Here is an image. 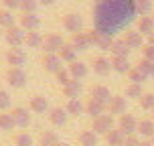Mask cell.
Returning <instances> with one entry per match:
<instances>
[{
	"label": "cell",
	"instance_id": "6",
	"mask_svg": "<svg viewBox=\"0 0 154 146\" xmlns=\"http://www.w3.org/2000/svg\"><path fill=\"white\" fill-rule=\"evenodd\" d=\"M63 29L69 31L71 35H73V33H81L83 31V18H81V14L67 12V14L63 16Z\"/></svg>",
	"mask_w": 154,
	"mask_h": 146
},
{
	"label": "cell",
	"instance_id": "49",
	"mask_svg": "<svg viewBox=\"0 0 154 146\" xmlns=\"http://www.w3.org/2000/svg\"><path fill=\"white\" fill-rule=\"evenodd\" d=\"M148 45H154V33L150 35V37H148Z\"/></svg>",
	"mask_w": 154,
	"mask_h": 146
},
{
	"label": "cell",
	"instance_id": "2",
	"mask_svg": "<svg viewBox=\"0 0 154 146\" xmlns=\"http://www.w3.org/2000/svg\"><path fill=\"white\" fill-rule=\"evenodd\" d=\"M29 81V75L24 73L23 67H8L6 69V83L12 89H23Z\"/></svg>",
	"mask_w": 154,
	"mask_h": 146
},
{
	"label": "cell",
	"instance_id": "1",
	"mask_svg": "<svg viewBox=\"0 0 154 146\" xmlns=\"http://www.w3.org/2000/svg\"><path fill=\"white\" fill-rule=\"evenodd\" d=\"M93 29L114 39L118 33H124L126 26L134 23L136 6L134 0H95L93 2Z\"/></svg>",
	"mask_w": 154,
	"mask_h": 146
},
{
	"label": "cell",
	"instance_id": "16",
	"mask_svg": "<svg viewBox=\"0 0 154 146\" xmlns=\"http://www.w3.org/2000/svg\"><path fill=\"white\" fill-rule=\"evenodd\" d=\"M122 41L126 45L130 47V49H138V47H144V37L140 35L138 31H124L122 33Z\"/></svg>",
	"mask_w": 154,
	"mask_h": 146
},
{
	"label": "cell",
	"instance_id": "5",
	"mask_svg": "<svg viewBox=\"0 0 154 146\" xmlns=\"http://www.w3.org/2000/svg\"><path fill=\"white\" fill-rule=\"evenodd\" d=\"M91 130L95 132V134H103V136H106L109 130H114V116L103 114V116H100V118H93Z\"/></svg>",
	"mask_w": 154,
	"mask_h": 146
},
{
	"label": "cell",
	"instance_id": "18",
	"mask_svg": "<svg viewBox=\"0 0 154 146\" xmlns=\"http://www.w3.org/2000/svg\"><path fill=\"white\" fill-rule=\"evenodd\" d=\"M18 26H23L24 31H38V26H41V18H38V14H23L18 16Z\"/></svg>",
	"mask_w": 154,
	"mask_h": 146
},
{
	"label": "cell",
	"instance_id": "45",
	"mask_svg": "<svg viewBox=\"0 0 154 146\" xmlns=\"http://www.w3.org/2000/svg\"><path fill=\"white\" fill-rule=\"evenodd\" d=\"M2 2V6L8 8V10H16V8H20V0H0Z\"/></svg>",
	"mask_w": 154,
	"mask_h": 146
},
{
	"label": "cell",
	"instance_id": "38",
	"mask_svg": "<svg viewBox=\"0 0 154 146\" xmlns=\"http://www.w3.org/2000/svg\"><path fill=\"white\" fill-rule=\"evenodd\" d=\"M38 0H20V10L23 14H37Z\"/></svg>",
	"mask_w": 154,
	"mask_h": 146
},
{
	"label": "cell",
	"instance_id": "35",
	"mask_svg": "<svg viewBox=\"0 0 154 146\" xmlns=\"http://www.w3.org/2000/svg\"><path fill=\"white\" fill-rule=\"evenodd\" d=\"M134 6H136V12L142 16H148V12H152L154 2L152 0H134Z\"/></svg>",
	"mask_w": 154,
	"mask_h": 146
},
{
	"label": "cell",
	"instance_id": "32",
	"mask_svg": "<svg viewBox=\"0 0 154 146\" xmlns=\"http://www.w3.org/2000/svg\"><path fill=\"white\" fill-rule=\"evenodd\" d=\"M138 134H142L144 138H152L154 136V120L142 118L138 122Z\"/></svg>",
	"mask_w": 154,
	"mask_h": 146
},
{
	"label": "cell",
	"instance_id": "24",
	"mask_svg": "<svg viewBox=\"0 0 154 146\" xmlns=\"http://www.w3.org/2000/svg\"><path fill=\"white\" fill-rule=\"evenodd\" d=\"M16 26V16L8 8H0V29H12Z\"/></svg>",
	"mask_w": 154,
	"mask_h": 146
},
{
	"label": "cell",
	"instance_id": "27",
	"mask_svg": "<svg viewBox=\"0 0 154 146\" xmlns=\"http://www.w3.org/2000/svg\"><path fill=\"white\" fill-rule=\"evenodd\" d=\"M69 73L73 79H83V77H87V73H89V69H87V65H85L83 61H75V63H71L69 67Z\"/></svg>",
	"mask_w": 154,
	"mask_h": 146
},
{
	"label": "cell",
	"instance_id": "52",
	"mask_svg": "<svg viewBox=\"0 0 154 146\" xmlns=\"http://www.w3.org/2000/svg\"><path fill=\"white\" fill-rule=\"evenodd\" d=\"M0 37H2V31H0Z\"/></svg>",
	"mask_w": 154,
	"mask_h": 146
},
{
	"label": "cell",
	"instance_id": "4",
	"mask_svg": "<svg viewBox=\"0 0 154 146\" xmlns=\"http://www.w3.org/2000/svg\"><path fill=\"white\" fill-rule=\"evenodd\" d=\"M4 39H6L8 47H23L24 45V39H26V31H24L23 26H12V29H6Z\"/></svg>",
	"mask_w": 154,
	"mask_h": 146
},
{
	"label": "cell",
	"instance_id": "13",
	"mask_svg": "<svg viewBox=\"0 0 154 146\" xmlns=\"http://www.w3.org/2000/svg\"><path fill=\"white\" fill-rule=\"evenodd\" d=\"M89 93H91V98L93 100H97V101H101V104H106L108 106L109 101H112V92H109V87H106V85H91V89H89Z\"/></svg>",
	"mask_w": 154,
	"mask_h": 146
},
{
	"label": "cell",
	"instance_id": "9",
	"mask_svg": "<svg viewBox=\"0 0 154 146\" xmlns=\"http://www.w3.org/2000/svg\"><path fill=\"white\" fill-rule=\"evenodd\" d=\"M63 45H65V41L61 39V35H57V33H49V35H45V41H43L45 53H59Z\"/></svg>",
	"mask_w": 154,
	"mask_h": 146
},
{
	"label": "cell",
	"instance_id": "7",
	"mask_svg": "<svg viewBox=\"0 0 154 146\" xmlns=\"http://www.w3.org/2000/svg\"><path fill=\"white\" fill-rule=\"evenodd\" d=\"M118 128H120L126 136H132L134 132H138V120L132 114H122L118 118Z\"/></svg>",
	"mask_w": 154,
	"mask_h": 146
},
{
	"label": "cell",
	"instance_id": "26",
	"mask_svg": "<svg viewBox=\"0 0 154 146\" xmlns=\"http://www.w3.org/2000/svg\"><path fill=\"white\" fill-rule=\"evenodd\" d=\"M130 47L124 43L122 39H116L114 45H112V49H109V53H112V57H126L128 59V55H130Z\"/></svg>",
	"mask_w": 154,
	"mask_h": 146
},
{
	"label": "cell",
	"instance_id": "53",
	"mask_svg": "<svg viewBox=\"0 0 154 146\" xmlns=\"http://www.w3.org/2000/svg\"><path fill=\"white\" fill-rule=\"evenodd\" d=\"M152 120H154V114H152Z\"/></svg>",
	"mask_w": 154,
	"mask_h": 146
},
{
	"label": "cell",
	"instance_id": "42",
	"mask_svg": "<svg viewBox=\"0 0 154 146\" xmlns=\"http://www.w3.org/2000/svg\"><path fill=\"white\" fill-rule=\"evenodd\" d=\"M10 104H12V98H10V93L6 89H0V110L2 112H6L10 108Z\"/></svg>",
	"mask_w": 154,
	"mask_h": 146
},
{
	"label": "cell",
	"instance_id": "19",
	"mask_svg": "<svg viewBox=\"0 0 154 146\" xmlns=\"http://www.w3.org/2000/svg\"><path fill=\"white\" fill-rule=\"evenodd\" d=\"M12 120L18 128H26L29 124H31V114H29V110L26 108H12Z\"/></svg>",
	"mask_w": 154,
	"mask_h": 146
},
{
	"label": "cell",
	"instance_id": "30",
	"mask_svg": "<svg viewBox=\"0 0 154 146\" xmlns=\"http://www.w3.org/2000/svg\"><path fill=\"white\" fill-rule=\"evenodd\" d=\"M65 110H67V114L69 116H81V114H85V104L79 98H75V100H69L67 101V106H65Z\"/></svg>",
	"mask_w": 154,
	"mask_h": 146
},
{
	"label": "cell",
	"instance_id": "40",
	"mask_svg": "<svg viewBox=\"0 0 154 146\" xmlns=\"http://www.w3.org/2000/svg\"><path fill=\"white\" fill-rule=\"evenodd\" d=\"M14 144L16 146H32V138L29 132H18L14 136Z\"/></svg>",
	"mask_w": 154,
	"mask_h": 146
},
{
	"label": "cell",
	"instance_id": "20",
	"mask_svg": "<svg viewBox=\"0 0 154 146\" xmlns=\"http://www.w3.org/2000/svg\"><path fill=\"white\" fill-rule=\"evenodd\" d=\"M112 69V61L106 59V57H97V59H93V73L100 77H106Z\"/></svg>",
	"mask_w": 154,
	"mask_h": 146
},
{
	"label": "cell",
	"instance_id": "8",
	"mask_svg": "<svg viewBox=\"0 0 154 146\" xmlns=\"http://www.w3.org/2000/svg\"><path fill=\"white\" fill-rule=\"evenodd\" d=\"M6 63L10 67H23L26 63V53L20 47H10L6 51Z\"/></svg>",
	"mask_w": 154,
	"mask_h": 146
},
{
	"label": "cell",
	"instance_id": "17",
	"mask_svg": "<svg viewBox=\"0 0 154 146\" xmlns=\"http://www.w3.org/2000/svg\"><path fill=\"white\" fill-rule=\"evenodd\" d=\"M103 112H106V104H101V101L93 100V98H89V100L85 101V114L91 116L93 118H100V116H103Z\"/></svg>",
	"mask_w": 154,
	"mask_h": 146
},
{
	"label": "cell",
	"instance_id": "29",
	"mask_svg": "<svg viewBox=\"0 0 154 146\" xmlns=\"http://www.w3.org/2000/svg\"><path fill=\"white\" fill-rule=\"evenodd\" d=\"M124 140H126V134H124L120 128H114V130H109L108 134H106V142H108V146H122Z\"/></svg>",
	"mask_w": 154,
	"mask_h": 146
},
{
	"label": "cell",
	"instance_id": "46",
	"mask_svg": "<svg viewBox=\"0 0 154 146\" xmlns=\"http://www.w3.org/2000/svg\"><path fill=\"white\" fill-rule=\"evenodd\" d=\"M122 146H140V140L132 134V136H126V140H124Z\"/></svg>",
	"mask_w": 154,
	"mask_h": 146
},
{
	"label": "cell",
	"instance_id": "23",
	"mask_svg": "<svg viewBox=\"0 0 154 146\" xmlns=\"http://www.w3.org/2000/svg\"><path fill=\"white\" fill-rule=\"evenodd\" d=\"M138 33L142 37H150L154 33V18L152 16H140L138 18Z\"/></svg>",
	"mask_w": 154,
	"mask_h": 146
},
{
	"label": "cell",
	"instance_id": "33",
	"mask_svg": "<svg viewBox=\"0 0 154 146\" xmlns=\"http://www.w3.org/2000/svg\"><path fill=\"white\" fill-rule=\"evenodd\" d=\"M77 140L81 146H97V134L93 130H83L77 136Z\"/></svg>",
	"mask_w": 154,
	"mask_h": 146
},
{
	"label": "cell",
	"instance_id": "41",
	"mask_svg": "<svg viewBox=\"0 0 154 146\" xmlns=\"http://www.w3.org/2000/svg\"><path fill=\"white\" fill-rule=\"evenodd\" d=\"M138 101L142 110H154V93H144Z\"/></svg>",
	"mask_w": 154,
	"mask_h": 146
},
{
	"label": "cell",
	"instance_id": "28",
	"mask_svg": "<svg viewBox=\"0 0 154 146\" xmlns=\"http://www.w3.org/2000/svg\"><path fill=\"white\" fill-rule=\"evenodd\" d=\"M112 69L116 71V73H130V69H132V65H130V61L126 59V57H112Z\"/></svg>",
	"mask_w": 154,
	"mask_h": 146
},
{
	"label": "cell",
	"instance_id": "54",
	"mask_svg": "<svg viewBox=\"0 0 154 146\" xmlns=\"http://www.w3.org/2000/svg\"><path fill=\"white\" fill-rule=\"evenodd\" d=\"M152 18H154V14H152Z\"/></svg>",
	"mask_w": 154,
	"mask_h": 146
},
{
	"label": "cell",
	"instance_id": "15",
	"mask_svg": "<svg viewBox=\"0 0 154 146\" xmlns=\"http://www.w3.org/2000/svg\"><path fill=\"white\" fill-rule=\"evenodd\" d=\"M67 120H69V114H67V110L65 108H51V112H49V122L53 124V126H57V128H61V126H65L67 124Z\"/></svg>",
	"mask_w": 154,
	"mask_h": 146
},
{
	"label": "cell",
	"instance_id": "22",
	"mask_svg": "<svg viewBox=\"0 0 154 146\" xmlns=\"http://www.w3.org/2000/svg\"><path fill=\"white\" fill-rule=\"evenodd\" d=\"M43 41H45V37L38 31H29L26 33V39H24V45L29 47V49H43Z\"/></svg>",
	"mask_w": 154,
	"mask_h": 146
},
{
	"label": "cell",
	"instance_id": "48",
	"mask_svg": "<svg viewBox=\"0 0 154 146\" xmlns=\"http://www.w3.org/2000/svg\"><path fill=\"white\" fill-rule=\"evenodd\" d=\"M140 146H152V142H150V140H142V142H140Z\"/></svg>",
	"mask_w": 154,
	"mask_h": 146
},
{
	"label": "cell",
	"instance_id": "11",
	"mask_svg": "<svg viewBox=\"0 0 154 146\" xmlns=\"http://www.w3.org/2000/svg\"><path fill=\"white\" fill-rule=\"evenodd\" d=\"M41 65H43V69L47 73H57L61 69V57L57 53H45L43 59H41Z\"/></svg>",
	"mask_w": 154,
	"mask_h": 146
},
{
	"label": "cell",
	"instance_id": "47",
	"mask_svg": "<svg viewBox=\"0 0 154 146\" xmlns=\"http://www.w3.org/2000/svg\"><path fill=\"white\" fill-rule=\"evenodd\" d=\"M57 0H38V4H43V6H53Z\"/></svg>",
	"mask_w": 154,
	"mask_h": 146
},
{
	"label": "cell",
	"instance_id": "44",
	"mask_svg": "<svg viewBox=\"0 0 154 146\" xmlns=\"http://www.w3.org/2000/svg\"><path fill=\"white\" fill-rule=\"evenodd\" d=\"M142 59H148V61L154 63V45H144L142 47Z\"/></svg>",
	"mask_w": 154,
	"mask_h": 146
},
{
	"label": "cell",
	"instance_id": "36",
	"mask_svg": "<svg viewBox=\"0 0 154 146\" xmlns=\"http://www.w3.org/2000/svg\"><path fill=\"white\" fill-rule=\"evenodd\" d=\"M12 128H16L14 120H12V114H0V130L2 132H12Z\"/></svg>",
	"mask_w": 154,
	"mask_h": 146
},
{
	"label": "cell",
	"instance_id": "37",
	"mask_svg": "<svg viewBox=\"0 0 154 146\" xmlns=\"http://www.w3.org/2000/svg\"><path fill=\"white\" fill-rule=\"evenodd\" d=\"M126 98H132V100H140L144 93H142V85L138 83H130V85H126V93H124Z\"/></svg>",
	"mask_w": 154,
	"mask_h": 146
},
{
	"label": "cell",
	"instance_id": "10",
	"mask_svg": "<svg viewBox=\"0 0 154 146\" xmlns=\"http://www.w3.org/2000/svg\"><path fill=\"white\" fill-rule=\"evenodd\" d=\"M69 45L75 49L77 53H83V51H87L89 47H91V41H89V37H87V33H73L71 35V41Z\"/></svg>",
	"mask_w": 154,
	"mask_h": 146
},
{
	"label": "cell",
	"instance_id": "51",
	"mask_svg": "<svg viewBox=\"0 0 154 146\" xmlns=\"http://www.w3.org/2000/svg\"><path fill=\"white\" fill-rule=\"evenodd\" d=\"M150 142H152V146H154V136H152V138H150Z\"/></svg>",
	"mask_w": 154,
	"mask_h": 146
},
{
	"label": "cell",
	"instance_id": "31",
	"mask_svg": "<svg viewBox=\"0 0 154 146\" xmlns=\"http://www.w3.org/2000/svg\"><path fill=\"white\" fill-rule=\"evenodd\" d=\"M57 55L61 57V61L69 63V65H71V63H75V61H77V51H75V49H73V47L69 45V43H65V45L61 47V51H59Z\"/></svg>",
	"mask_w": 154,
	"mask_h": 146
},
{
	"label": "cell",
	"instance_id": "50",
	"mask_svg": "<svg viewBox=\"0 0 154 146\" xmlns=\"http://www.w3.org/2000/svg\"><path fill=\"white\" fill-rule=\"evenodd\" d=\"M57 146H69V144H67V142H59Z\"/></svg>",
	"mask_w": 154,
	"mask_h": 146
},
{
	"label": "cell",
	"instance_id": "43",
	"mask_svg": "<svg viewBox=\"0 0 154 146\" xmlns=\"http://www.w3.org/2000/svg\"><path fill=\"white\" fill-rule=\"evenodd\" d=\"M136 67H140L148 77H154V63L152 61H148V59H140V63L136 65Z\"/></svg>",
	"mask_w": 154,
	"mask_h": 146
},
{
	"label": "cell",
	"instance_id": "39",
	"mask_svg": "<svg viewBox=\"0 0 154 146\" xmlns=\"http://www.w3.org/2000/svg\"><path fill=\"white\" fill-rule=\"evenodd\" d=\"M55 77H57V81H59V85H61V87H65V85L73 79V77H71V73H69V69H65V67H61V69L57 71V73H55Z\"/></svg>",
	"mask_w": 154,
	"mask_h": 146
},
{
	"label": "cell",
	"instance_id": "34",
	"mask_svg": "<svg viewBox=\"0 0 154 146\" xmlns=\"http://www.w3.org/2000/svg\"><path fill=\"white\" fill-rule=\"evenodd\" d=\"M128 79H130V83H138V85H142L144 81L148 79V75L144 73V71L140 69V67H132L130 69V73H128Z\"/></svg>",
	"mask_w": 154,
	"mask_h": 146
},
{
	"label": "cell",
	"instance_id": "21",
	"mask_svg": "<svg viewBox=\"0 0 154 146\" xmlns=\"http://www.w3.org/2000/svg\"><path fill=\"white\" fill-rule=\"evenodd\" d=\"M81 92H83V83H81L79 79H71L69 83L63 87L65 98H69V100H75V98H79V95H81Z\"/></svg>",
	"mask_w": 154,
	"mask_h": 146
},
{
	"label": "cell",
	"instance_id": "3",
	"mask_svg": "<svg viewBox=\"0 0 154 146\" xmlns=\"http://www.w3.org/2000/svg\"><path fill=\"white\" fill-rule=\"evenodd\" d=\"M87 37H89V41H91V45L97 47V49H101V51H109L112 45H114V41H116V39L108 37V35H103V33H100V31H95V29L87 31Z\"/></svg>",
	"mask_w": 154,
	"mask_h": 146
},
{
	"label": "cell",
	"instance_id": "12",
	"mask_svg": "<svg viewBox=\"0 0 154 146\" xmlns=\"http://www.w3.org/2000/svg\"><path fill=\"white\" fill-rule=\"evenodd\" d=\"M29 110L35 112V114H49L51 108H49V100L45 95H32L31 101H29Z\"/></svg>",
	"mask_w": 154,
	"mask_h": 146
},
{
	"label": "cell",
	"instance_id": "14",
	"mask_svg": "<svg viewBox=\"0 0 154 146\" xmlns=\"http://www.w3.org/2000/svg\"><path fill=\"white\" fill-rule=\"evenodd\" d=\"M108 106H109V116H118V118H120L122 114H126L128 100H126V95H114Z\"/></svg>",
	"mask_w": 154,
	"mask_h": 146
},
{
	"label": "cell",
	"instance_id": "25",
	"mask_svg": "<svg viewBox=\"0 0 154 146\" xmlns=\"http://www.w3.org/2000/svg\"><path fill=\"white\" fill-rule=\"evenodd\" d=\"M59 142L61 140L57 136V132H53V130H45L38 134V146H57Z\"/></svg>",
	"mask_w": 154,
	"mask_h": 146
}]
</instances>
